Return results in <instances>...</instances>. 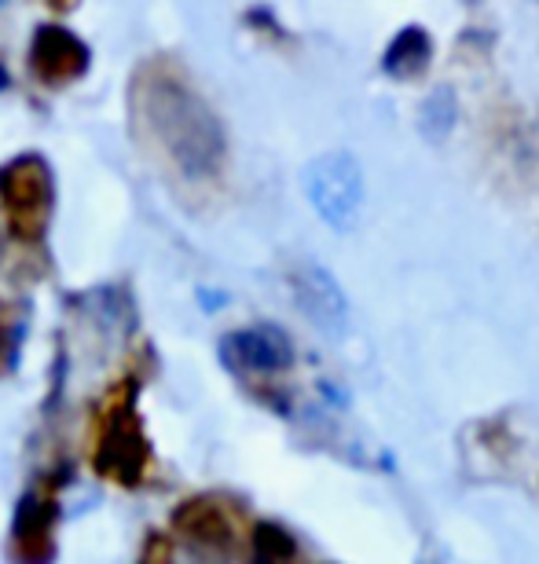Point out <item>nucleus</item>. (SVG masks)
Returning a JSON list of instances; mask_svg holds the SVG:
<instances>
[{"mask_svg":"<svg viewBox=\"0 0 539 564\" xmlns=\"http://www.w3.org/2000/svg\"><path fill=\"white\" fill-rule=\"evenodd\" d=\"M132 121L151 147L191 180H206L224 165V132L184 74L173 66H140L132 77Z\"/></svg>","mask_w":539,"mask_h":564,"instance_id":"1","label":"nucleus"},{"mask_svg":"<svg viewBox=\"0 0 539 564\" xmlns=\"http://www.w3.org/2000/svg\"><path fill=\"white\" fill-rule=\"evenodd\" d=\"M93 466L104 480H115L121 488H137L148 477L151 444L143 433V422L132 403V386H118L107 397V408L99 414Z\"/></svg>","mask_w":539,"mask_h":564,"instance_id":"2","label":"nucleus"},{"mask_svg":"<svg viewBox=\"0 0 539 564\" xmlns=\"http://www.w3.org/2000/svg\"><path fill=\"white\" fill-rule=\"evenodd\" d=\"M309 206L334 231H353L364 209V169L349 151H327L312 158L301 173Z\"/></svg>","mask_w":539,"mask_h":564,"instance_id":"3","label":"nucleus"},{"mask_svg":"<svg viewBox=\"0 0 539 564\" xmlns=\"http://www.w3.org/2000/svg\"><path fill=\"white\" fill-rule=\"evenodd\" d=\"M52 169L41 154H19L0 165V209L11 224V235L22 242H37L52 220Z\"/></svg>","mask_w":539,"mask_h":564,"instance_id":"4","label":"nucleus"},{"mask_svg":"<svg viewBox=\"0 0 539 564\" xmlns=\"http://www.w3.org/2000/svg\"><path fill=\"white\" fill-rule=\"evenodd\" d=\"M290 290H294V301L301 315L316 326L320 334L327 337H342L345 326H349V297L338 286L327 268L316 261H298L290 268Z\"/></svg>","mask_w":539,"mask_h":564,"instance_id":"5","label":"nucleus"},{"mask_svg":"<svg viewBox=\"0 0 539 564\" xmlns=\"http://www.w3.org/2000/svg\"><path fill=\"white\" fill-rule=\"evenodd\" d=\"M88 59H93L88 44L63 26H41L30 48V70L48 88H63L77 82V77H85Z\"/></svg>","mask_w":539,"mask_h":564,"instance_id":"6","label":"nucleus"},{"mask_svg":"<svg viewBox=\"0 0 539 564\" xmlns=\"http://www.w3.org/2000/svg\"><path fill=\"white\" fill-rule=\"evenodd\" d=\"M220 356L231 370L246 375H272L294 364V345L279 326H246L220 341Z\"/></svg>","mask_w":539,"mask_h":564,"instance_id":"7","label":"nucleus"},{"mask_svg":"<svg viewBox=\"0 0 539 564\" xmlns=\"http://www.w3.org/2000/svg\"><path fill=\"white\" fill-rule=\"evenodd\" d=\"M173 528L187 539V543L213 546V550H228L235 543V535H239L228 506L217 499H206V495H202V499L180 502V510L173 513Z\"/></svg>","mask_w":539,"mask_h":564,"instance_id":"8","label":"nucleus"},{"mask_svg":"<svg viewBox=\"0 0 539 564\" xmlns=\"http://www.w3.org/2000/svg\"><path fill=\"white\" fill-rule=\"evenodd\" d=\"M52 532H55V502H44V499L19 502L15 550L22 557H48L52 554Z\"/></svg>","mask_w":539,"mask_h":564,"instance_id":"9","label":"nucleus"},{"mask_svg":"<svg viewBox=\"0 0 539 564\" xmlns=\"http://www.w3.org/2000/svg\"><path fill=\"white\" fill-rule=\"evenodd\" d=\"M430 37H425V30L419 26H408V30H400V37H392L389 44V52H386V74L392 77H411V74H419L425 63H430Z\"/></svg>","mask_w":539,"mask_h":564,"instance_id":"10","label":"nucleus"},{"mask_svg":"<svg viewBox=\"0 0 539 564\" xmlns=\"http://www.w3.org/2000/svg\"><path fill=\"white\" fill-rule=\"evenodd\" d=\"M455 126V96L452 88H436V93L422 104V115H419V129L425 140H444L448 132Z\"/></svg>","mask_w":539,"mask_h":564,"instance_id":"11","label":"nucleus"},{"mask_svg":"<svg viewBox=\"0 0 539 564\" xmlns=\"http://www.w3.org/2000/svg\"><path fill=\"white\" fill-rule=\"evenodd\" d=\"M254 554L265 557V561H287L298 554L294 539H290L283 528L276 524H257L254 528Z\"/></svg>","mask_w":539,"mask_h":564,"instance_id":"12","label":"nucleus"},{"mask_svg":"<svg viewBox=\"0 0 539 564\" xmlns=\"http://www.w3.org/2000/svg\"><path fill=\"white\" fill-rule=\"evenodd\" d=\"M11 356H15V337H11V326L0 315V375L11 367Z\"/></svg>","mask_w":539,"mask_h":564,"instance_id":"13","label":"nucleus"},{"mask_svg":"<svg viewBox=\"0 0 539 564\" xmlns=\"http://www.w3.org/2000/svg\"><path fill=\"white\" fill-rule=\"evenodd\" d=\"M48 4H55V8H63V11H66V8L74 4V0H48Z\"/></svg>","mask_w":539,"mask_h":564,"instance_id":"14","label":"nucleus"},{"mask_svg":"<svg viewBox=\"0 0 539 564\" xmlns=\"http://www.w3.org/2000/svg\"><path fill=\"white\" fill-rule=\"evenodd\" d=\"M8 85V74H4V66H0V88H4Z\"/></svg>","mask_w":539,"mask_h":564,"instance_id":"15","label":"nucleus"},{"mask_svg":"<svg viewBox=\"0 0 539 564\" xmlns=\"http://www.w3.org/2000/svg\"><path fill=\"white\" fill-rule=\"evenodd\" d=\"M4 4H8V0H0V8H4Z\"/></svg>","mask_w":539,"mask_h":564,"instance_id":"16","label":"nucleus"}]
</instances>
